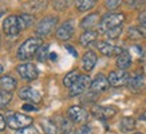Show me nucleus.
Segmentation results:
<instances>
[{"label": "nucleus", "instance_id": "f257e3e1", "mask_svg": "<svg viewBox=\"0 0 146 134\" xmlns=\"http://www.w3.org/2000/svg\"><path fill=\"white\" fill-rule=\"evenodd\" d=\"M43 46L42 38H30L27 39L24 43L19 46L18 48V59L20 60H27V59H31L34 55L38 54L39 48Z\"/></svg>", "mask_w": 146, "mask_h": 134}, {"label": "nucleus", "instance_id": "f03ea898", "mask_svg": "<svg viewBox=\"0 0 146 134\" xmlns=\"http://www.w3.org/2000/svg\"><path fill=\"white\" fill-rule=\"evenodd\" d=\"M125 22V15L121 12H109L106 15H103L101 18V23H99V31L102 34L114 30L117 27H121Z\"/></svg>", "mask_w": 146, "mask_h": 134}, {"label": "nucleus", "instance_id": "7ed1b4c3", "mask_svg": "<svg viewBox=\"0 0 146 134\" xmlns=\"http://www.w3.org/2000/svg\"><path fill=\"white\" fill-rule=\"evenodd\" d=\"M31 123H32L31 117L22 114V113H13V114H9L7 117V125L11 129L15 130H22L24 127H28V126H31Z\"/></svg>", "mask_w": 146, "mask_h": 134}, {"label": "nucleus", "instance_id": "20e7f679", "mask_svg": "<svg viewBox=\"0 0 146 134\" xmlns=\"http://www.w3.org/2000/svg\"><path fill=\"white\" fill-rule=\"evenodd\" d=\"M58 24V18L56 16H46L38 23V26L35 28V32L38 38H43V36H48L51 32L54 31L55 26Z\"/></svg>", "mask_w": 146, "mask_h": 134}, {"label": "nucleus", "instance_id": "39448f33", "mask_svg": "<svg viewBox=\"0 0 146 134\" xmlns=\"http://www.w3.org/2000/svg\"><path fill=\"white\" fill-rule=\"evenodd\" d=\"M19 97L26 101V102L31 103V105H38V103L42 102V94L35 90L34 87H22L19 90Z\"/></svg>", "mask_w": 146, "mask_h": 134}, {"label": "nucleus", "instance_id": "423d86ee", "mask_svg": "<svg viewBox=\"0 0 146 134\" xmlns=\"http://www.w3.org/2000/svg\"><path fill=\"white\" fill-rule=\"evenodd\" d=\"M16 70H18L19 75L22 76L24 80H28V82H31V80H35L39 75V71H38V68H36L35 64H32V63H23V64H19L16 67Z\"/></svg>", "mask_w": 146, "mask_h": 134}, {"label": "nucleus", "instance_id": "0eeeda50", "mask_svg": "<svg viewBox=\"0 0 146 134\" xmlns=\"http://www.w3.org/2000/svg\"><path fill=\"white\" fill-rule=\"evenodd\" d=\"M90 86H91V80H90L89 75H80L78 78L75 83L72 85V87L70 89V97H78L80 94H83L87 91Z\"/></svg>", "mask_w": 146, "mask_h": 134}, {"label": "nucleus", "instance_id": "6e6552de", "mask_svg": "<svg viewBox=\"0 0 146 134\" xmlns=\"http://www.w3.org/2000/svg\"><path fill=\"white\" fill-rule=\"evenodd\" d=\"M109 79V83L114 87H121V86H125L129 83V79H130V75H129L126 71L123 70H114L111 71L107 76Z\"/></svg>", "mask_w": 146, "mask_h": 134}, {"label": "nucleus", "instance_id": "1a4fd4ad", "mask_svg": "<svg viewBox=\"0 0 146 134\" xmlns=\"http://www.w3.org/2000/svg\"><path fill=\"white\" fill-rule=\"evenodd\" d=\"M117 107L114 106H94L91 109V113H93L94 117H97L98 119L106 121L110 119L117 114Z\"/></svg>", "mask_w": 146, "mask_h": 134}, {"label": "nucleus", "instance_id": "9d476101", "mask_svg": "<svg viewBox=\"0 0 146 134\" xmlns=\"http://www.w3.org/2000/svg\"><path fill=\"white\" fill-rule=\"evenodd\" d=\"M67 115L72 122H76V123H83L87 121L89 118V113L87 110H84L82 106H71L68 110H67Z\"/></svg>", "mask_w": 146, "mask_h": 134}, {"label": "nucleus", "instance_id": "9b49d317", "mask_svg": "<svg viewBox=\"0 0 146 134\" xmlns=\"http://www.w3.org/2000/svg\"><path fill=\"white\" fill-rule=\"evenodd\" d=\"M3 31L5 35L8 36H16L20 32V27H19L18 16H8L4 19L3 22Z\"/></svg>", "mask_w": 146, "mask_h": 134}, {"label": "nucleus", "instance_id": "f8f14e48", "mask_svg": "<svg viewBox=\"0 0 146 134\" xmlns=\"http://www.w3.org/2000/svg\"><path fill=\"white\" fill-rule=\"evenodd\" d=\"M109 79H107L106 76L103 75V74H98L93 80H91V86H90V90H91V93L97 94V93H103V91H106L109 89Z\"/></svg>", "mask_w": 146, "mask_h": 134}, {"label": "nucleus", "instance_id": "ddd939ff", "mask_svg": "<svg viewBox=\"0 0 146 134\" xmlns=\"http://www.w3.org/2000/svg\"><path fill=\"white\" fill-rule=\"evenodd\" d=\"M74 31H75L74 22H72V20H67V22H64L62 26L56 30V38L59 40H68L72 38Z\"/></svg>", "mask_w": 146, "mask_h": 134}, {"label": "nucleus", "instance_id": "4468645a", "mask_svg": "<svg viewBox=\"0 0 146 134\" xmlns=\"http://www.w3.org/2000/svg\"><path fill=\"white\" fill-rule=\"evenodd\" d=\"M127 87L130 89V91H133V93H139V91H142V89L145 87V75H143L142 72H135L134 75H130Z\"/></svg>", "mask_w": 146, "mask_h": 134}, {"label": "nucleus", "instance_id": "2eb2a0df", "mask_svg": "<svg viewBox=\"0 0 146 134\" xmlns=\"http://www.w3.org/2000/svg\"><path fill=\"white\" fill-rule=\"evenodd\" d=\"M97 48L98 51L103 55H106V56H113V55H119L123 50L122 48H118V47H115V46L110 44L109 42H97Z\"/></svg>", "mask_w": 146, "mask_h": 134}, {"label": "nucleus", "instance_id": "dca6fc26", "mask_svg": "<svg viewBox=\"0 0 146 134\" xmlns=\"http://www.w3.org/2000/svg\"><path fill=\"white\" fill-rule=\"evenodd\" d=\"M99 23H101V18H99V13L94 12V13H90L87 15L86 18L82 19V22H80V27L86 30V31H93L94 27L99 26Z\"/></svg>", "mask_w": 146, "mask_h": 134}, {"label": "nucleus", "instance_id": "f3484780", "mask_svg": "<svg viewBox=\"0 0 146 134\" xmlns=\"http://www.w3.org/2000/svg\"><path fill=\"white\" fill-rule=\"evenodd\" d=\"M97 54L94 52V51H87V52H84L83 58H82V66H83V70L86 72H90L93 71V68L95 67V64H97Z\"/></svg>", "mask_w": 146, "mask_h": 134}, {"label": "nucleus", "instance_id": "a211bd4d", "mask_svg": "<svg viewBox=\"0 0 146 134\" xmlns=\"http://www.w3.org/2000/svg\"><path fill=\"white\" fill-rule=\"evenodd\" d=\"M130 64H131V55H130V52H129V51L123 50V51H122V52L117 56V66H118V68H119V70L126 71V68H129V67H130Z\"/></svg>", "mask_w": 146, "mask_h": 134}, {"label": "nucleus", "instance_id": "6ab92c4d", "mask_svg": "<svg viewBox=\"0 0 146 134\" xmlns=\"http://www.w3.org/2000/svg\"><path fill=\"white\" fill-rule=\"evenodd\" d=\"M16 89V79H13L9 75H3L0 78V90L7 91V93H12Z\"/></svg>", "mask_w": 146, "mask_h": 134}, {"label": "nucleus", "instance_id": "aec40b11", "mask_svg": "<svg viewBox=\"0 0 146 134\" xmlns=\"http://www.w3.org/2000/svg\"><path fill=\"white\" fill-rule=\"evenodd\" d=\"M127 38L131 40H139L146 38V28L141 26H131L127 30Z\"/></svg>", "mask_w": 146, "mask_h": 134}, {"label": "nucleus", "instance_id": "412c9836", "mask_svg": "<svg viewBox=\"0 0 146 134\" xmlns=\"http://www.w3.org/2000/svg\"><path fill=\"white\" fill-rule=\"evenodd\" d=\"M135 129V119L131 117H125L119 122V130L122 133H130Z\"/></svg>", "mask_w": 146, "mask_h": 134}, {"label": "nucleus", "instance_id": "4be33fe9", "mask_svg": "<svg viewBox=\"0 0 146 134\" xmlns=\"http://www.w3.org/2000/svg\"><path fill=\"white\" fill-rule=\"evenodd\" d=\"M97 31H84L79 38V43L84 47H87L97 40Z\"/></svg>", "mask_w": 146, "mask_h": 134}, {"label": "nucleus", "instance_id": "5701e85b", "mask_svg": "<svg viewBox=\"0 0 146 134\" xmlns=\"http://www.w3.org/2000/svg\"><path fill=\"white\" fill-rule=\"evenodd\" d=\"M42 127L44 134H59V127L52 119H44L42 122Z\"/></svg>", "mask_w": 146, "mask_h": 134}, {"label": "nucleus", "instance_id": "b1692460", "mask_svg": "<svg viewBox=\"0 0 146 134\" xmlns=\"http://www.w3.org/2000/svg\"><path fill=\"white\" fill-rule=\"evenodd\" d=\"M19 20V27H20V31L22 30H26L28 27H31L34 24V16L30 15V13H23L20 16H18Z\"/></svg>", "mask_w": 146, "mask_h": 134}, {"label": "nucleus", "instance_id": "393cba45", "mask_svg": "<svg viewBox=\"0 0 146 134\" xmlns=\"http://www.w3.org/2000/svg\"><path fill=\"white\" fill-rule=\"evenodd\" d=\"M79 76H80V74H79L78 70H72V71H70L66 76H64V78H63V85L66 86V87H68V89H71L72 85L78 80Z\"/></svg>", "mask_w": 146, "mask_h": 134}, {"label": "nucleus", "instance_id": "a878e982", "mask_svg": "<svg viewBox=\"0 0 146 134\" xmlns=\"http://www.w3.org/2000/svg\"><path fill=\"white\" fill-rule=\"evenodd\" d=\"M46 4H47L46 1H31V3H24V8L31 13H35L46 8Z\"/></svg>", "mask_w": 146, "mask_h": 134}, {"label": "nucleus", "instance_id": "bb28decb", "mask_svg": "<svg viewBox=\"0 0 146 134\" xmlns=\"http://www.w3.org/2000/svg\"><path fill=\"white\" fill-rule=\"evenodd\" d=\"M95 4H97V1H95V0H79V1H76L75 3V7H76L78 11L84 12V11L91 9Z\"/></svg>", "mask_w": 146, "mask_h": 134}, {"label": "nucleus", "instance_id": "cd10ccee", "mask_svg": "<svg viewBox=\"0 0 146 134\" xmlns=\"http://www.w3.org/2000/svg\"><path fill=\"white\" fill-rule=\"evenodd\" d=\"M12 101V93H7L0 90V109H3Z\"/></svg>", "mask_w": 146, "mask_h": 134}, {"label": "nucleus", "instance_id": "c85d7f7f", "mask_svg": "<svg viewBox=\"0 0 146 134\" xmlns=\"http://www.w3.org/2000/svg\"><path fill=\"white\" fill-rule=\"evenodd\" d=\"M48 51H50V46L48 44H43L39 48L38 54H36V58L39 62H44L46 59L48 58Z\"/></svg>", "mask_w": 146, "mask_h": 134}, {"label": "nucleus", "instance_id": "c756f323", "mask_svg": "<svg viewBox=\"0 0 146 134\" xmlns=\"http://www.w3.org/2000/svg\"><path fill=\"white\" fill-rule=\"evenodd\" d=\"M71 130H72V122H70L66 118H62V121H60V131L63 134H68Z\"/></svg>", "mask_w": 146, "mask_h": 134}, {"label": "nucleus", "instance_id": "7c9ffc66", "mask_svg": "<svg viewBox=\"0 0 146 134\" xmlns=\"http://www.w3.org/2000/svg\"><path fill=\"white\" fill-rule=\"evenodd\" d=\"M121 34H122V26H121V27H117V28H114V30H111V31L106 32L105 35H106L109 39H117V38H118Z\"/></svg>", "mask_w": 146, "mask_h": 134}, {"label": "nucleus", "instance_id": "2f4dec72", "mask_svg": "<svg viewBox=\"0 0 146 134\" xmlns=\"http://www.w3.org/2000/svg\"><path fill=\"white\" fill-rule=\"evenodd\" d=\"M15 134H38L35 127H32V126H28V127H24L22 130H18Z\"/></svg>", "mask_w": 146, "mask_h": 134}, {"label": "nucleus", "instance_id": "473e14b6", "mask_svg": "<svg viewBox=\"0 0 146 134\" xmlns=\"http://www.w3.org/2000/svg\"><path fill=\"white\" fill-rule=\"evenodd\" d=\"M119 4H121L119 0H109V1H106V3H105L106 8H109V9H114V8H117V7H118Z\"/></svg>", "mask_w": 146, "mask_h": 134}, {"label": "nucleus", "instance_id": "72a5a7b5", "mask_svg": "<svg viewBox=\"0 0 146 134\" xmlns=\"http://www.w3.org/2000/svg\"><path fill=\"white\" fill-rule=\"evenodd\" d=\"M75 134H93V131H91V129H90L87 125H83L76 130Z\"/></svg>", "mask_w": 146, "mask_h": 134}, {"label": "nucleus", "instance_id": "f704fd0d", "mask_svg": "<svg viewBox=\"0 0 146 134\" xmlns=\"http://www.w3.org/2000/svg\"><path fill=\"white\" fill-rule=\"evenodd\" d=\"M68 7V1H54V8L56 9H66Z\"/></svg>", "mask_w": 146, "mask_h": 134}, {"label": "nucleus", "instance_id": "c9c22d12", "mask_svg": "<svg viewBox=\"0 0 146 134\" xmlns=\"http://www.w3.org/2000/svg\"><path fill=\"white\" fill-rule=\"evenodd\" d=\"M138 22H139L141 27L146 28V9H145V11H142V12L138 15Z\"/></svg>", "mask_w": 146, "mask_h": 134}, {"label": "nucleus", "instance_id": "e433bc0d", "mask_svg": "<svg viewBox=\"0 0 146 134\" xmlns=\"http://www.w3.org/2000/svg\"><path fill=\"white\" fill-rule=\"evenodd\" d=\"M23 110H24V111H38V107H35L34 105L26 103V105H23Z\"/></svg>", "mask_w": 146, "mask_h": 134}, {"label": "nucleus", "instance_id": "4c0bfd02", "mask_svg": "<svg viewBox=\"0 0 146 134\" xmlns=\"http://www.w3.org/2000/svg\"><path fill=\"white\" fill-rule=\"evenodd\" d=\"M5 126H7V119L0 114V131H3L5 129Z\"/></svg>", "mask_w": 146, "mask_h": 134}, {"label": "nucleus", "instance_id": "58836bf2", "mask_svg": "<svg viewBox=\"0 0 146 134\" xmlns=\"http://www.w3.org/2000/svg\"><path fill=\"white\" fill-rule=\"evenodd\" d=\"M130 7H142L145 4V1H126Z\"/></svg>", "mask_w": 146, "mask_h": 134}, {"label": "nucleus", "instance_id": "ea45409f", "mask_svg": "<svg viewBox=\"0 0 146 134\" xmlns=\"http://www.w3.org/2000/svg\"><path fill=\"white\" fill-rule=\"evenodd\" d=\"M66 50H67V51H70V52L74 56H75V58H76V56H78V52H76L75 50L72 48V46H66Z\"/></svg>", "mask_w": 146, "mask_h": 134}, {"label": "nucleus", "instance_id": "a19ab883", "mask_svg": "<svg viewBox=\"0 0 146 134\" xmlns=\"http://www.w3.org/2000/svg\"><path fill=\"white\" fill-rule=\"evenodd\" d=\"M50 58H51V60H56V54H50Z\"/></svg>", "mask_w": 146, "mask_h": 134}, {"label": "nucleus", "instance_id": "79ce46f5", "mask_svg": "<svg viewBox=\"0 0 146 134\" xmlns=\"http://www.w3.org/2000/svg\"><path fill=\"white\" fill-rule=\"evenodd\" d=\"M139 118H141V119H142V121H145V122H146V111H145V113H143V114H142V115H141V117H139Z\"/></svg>", "mask_w": 146, "mask_h": 134}, {"label": "nucleus", "instance_id": "37998d69", "mask_svg": "<svg viewBox=\"0 0 146 134\" xmlns=\"http://www.w3.org/2000/svg\"><path fill=\"white\" fill-rule=\"evenodd\" d=\"M3 72H4V67H3V66H1V64H0V75H1Z\"/></svg>", "mask_w": 146, "mask_h": 134}, {"label": "nucleus", "instance_id": "c03bdc74", "mask_svg": "<svg viewBox=\"0 0 146 134\" xmlns=\"http://www.w3.org/2000/svg\"><path fill=\"white\" fill-rule=\"evenodd\" d=\"M134 134H142V133H134Z\"/></svg>", "mask_w": 146, "mask_h": 134}]
</instances>
